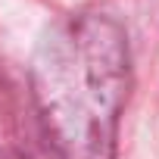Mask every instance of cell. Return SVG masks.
<instances>
[{
  "label": "cell",
  "mask_w": 159,
  "mask_h": 159,
  "mask_svg": "<svg viewBox=\"0 0 159 159\" xmlns=\"http://www.w3.org/2000/svg\"><path fill=\"white\" fill-rule=\"evenodd\" d=\"M128 88V34L109 13L66 16L34 50L31 97L59 159H116Z\"/></svg>",
  "instance_id": "1"
}]
</instances>
